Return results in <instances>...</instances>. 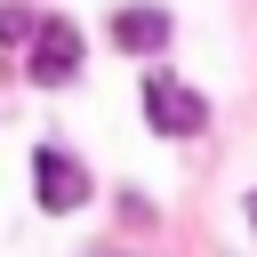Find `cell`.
I'll list each match as a JSON object with an SVG mask.
<instances>
[{"mask_svg": "<svg viewBox=\"0 0 257 257\" xmlns=\"http://www.w3.org/2000/svg\"><path fill=\"white\" fill-rule=\"evenodd\" d=\"M145 120H153L161 137H193V128H209V104H201L177 72L153 64V72H145Z\"/></svg>", "mask_w": 257, "mask_h": 257, "instance_id": "1", "label": "cell"}, {"mask_svg": "<svg viewBox=\"0 0 257 257\" xmlns=\"http://www.w3.org/2000/svg\"><path fill=\"white\" fill-rule=\"evenodd\" d=\"M24 72H32L40 88H64V80L80 72V32H72L64 16H48V24H32V56H24Z\"/></svg>", "mask_w": 257, "mask_h": 257, "instance_id": "2", "label": "cell"}, {"mask_svg": "<svg viewBox=\"0 0 257 257\" xmlns=\"http://www.w3.org/2000/svg\"><path fill=\"white\" fill-rule=\"evenodd\" d=\"M32 185H40V209H56V217L88 201V169H80L72 153H56V145H40V153H32Z\"/></svg>", "mask_w": 257, "mask_h": 257, "instance_id": "3", "label": "cell"}, {"mask_svg": "<svg viewBox=\"0 0 257 257\" xmlns=\"http://www.w3.org/2000/svg\"><path fill=\"white\" fill-rule=\"evenodd\" d=\"M112 40H120V48H137V56L169 48V8H120V16H112Z\"/></svg>", "mask_w": 257, "mask_h": 257, "instance_id": "4", "label": "cell"}, {"mask_svg": "<svg viewBox=\"0 0 257 257\" xmlns=\"http://www.w3.org/2000/svg\"><path fill=\"white\" fill-rule=\"evenodd\" d=\"M24 32H32V16L24 8H0V40H24Z\"/></svg>", "mask_w": 257, "mask_h": 257, "instance_id": "5", "label": "cell"}, {"mask_svg": "<svg viewBox=\"0 0 257 257\" xmlns=\"http://www.w3.org/2000/svg\"><path fill=\"white\" fill-rule=\"evenodd\" d=\"M88 257H120V249H88Z\"/></svg>", "mask_w": 257, "mask_h": 257, "instance_id": "6", "label": "cell"}, {"mask_svg": "<svg viewBox=\"0 0 257 257\" xmlns=\"http://www.w3.org/2000/svg\"><path fill=\"white\" fill-rule=\"evenodd\" d=\"M249 217H257V193H249Z\"/></svg>", "mask_w": 257, "mask_h": 257, "instance_id": "7", "label": "cell"}]
</instances>
